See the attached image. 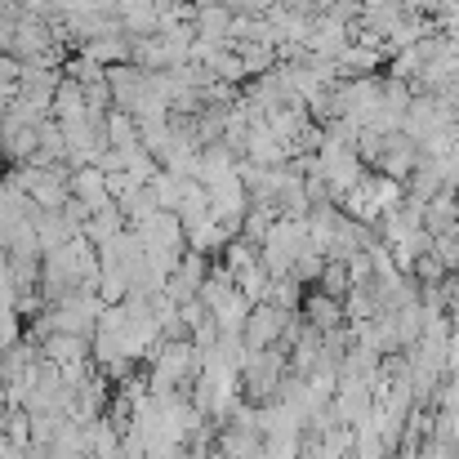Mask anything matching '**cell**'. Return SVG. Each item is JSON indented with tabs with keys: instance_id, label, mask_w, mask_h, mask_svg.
Wrapping results in <instances>:
<instances>
[{
	"instance_id": "6da1fadb",
	"label": "cell",
	"mask_w": 459,
	"mask_h": 459,
	"mask_svg": "<svg viewBox=\"0 0 459 459\" xmlns=\"http://www.w3.org/2000/svg\"><path fill=\"white\" fill-rule=\"evenodd\" d=\"M299 312H286V307H277L273 299H264V304L250 307V316H246V325H241V343H246V352H255V348H273L281 334H286V325L295 321Z\"/></svg>"
},
{
	"instance_id": "7a4b0ae2",
	"label": "cell",
	"mask_w": 459,
	"mask_h": 459,
	"mask_svg": "<svg viewBox=\"0 0 459 459\" xmlns=\"http://www.w3.org/2000/svg\"><path fill=\"white\" fill-rule=\"evenodd\" d=\"M299 316H304V325L321 330V334H330V330H343V325H348V316H343V299H334V295H325V290H316V286L304 290Z\"/></svg>"
},
{
	"instance_id": "3957f363",
	"label": "cell",
	"mask_w": 459,
	"mask_h": 459,
	"mask_svg": "<svg viewBox=\"0 0 459 459\" xmlns=\"http://www.w3.org/2000/svg\"><path fill=\"white\" fill-rule=\"evenodd\" d=\"M130 223H126V210L117 205V201H108L103 210H94L90 219H85V237L94 241V246H103V241H112L117 232H126Z\"/></svg>"
},
{
	"instance_id": "277c9868",
	"label": "cell",
	"mask_w": 459,
	"mask_h": 459,
	"mask_svg": "<svg viewBox=\"0 0 459 459\" xmlns=\"http://www.w3.org/2000/svg\"><path fill=\"white\" fill-rule=\"evenodd\" d=\"M4 411H9V406H4V397H0V420H4Z\"/></svg>"
}]
</instances>
